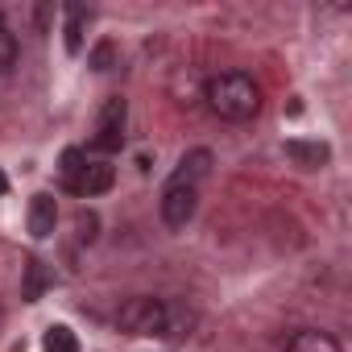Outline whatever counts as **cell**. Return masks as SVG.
Listing matches in <instances>:
<instances>
[{
    "label": "cell",
    "mask_w": 352,
    "mask_h": 352,
    "mask_svg": "<svg viewBox=\"0 0 352 352\" xmlns=\"http://www.w3.org/2000/svg\"><path fill=\"white\" fill-rule=\"evenodd\" d=\"M204 100H208V108L220 120H232V124L253 120L261 112V87L245 71H220V75H212L208 87H204Z\"/></svg>",
    "instance_id": "cell-1"
},
{
    "label": "cell",
    "mask_w": 352,
    "mask_h": 352,
    "mask_svg": "<svg viewBox=\"0 0 352 352\" xmlns=\"http://www.w3.org/2000/svg\"><path fill=\"white\" fill-rule=\"evenodd\" d=\"M120 327L129 336H166L170 331V307L162 298H129L120 307Z\"/></svg>",
    "instance_id": "cell-2"
},
{
    "label": "cell",
    "mask_w": 352,
    "mask_h": 352,
    "mask_svg": "<svg viewBox=\"0 0 352 352\" xmlns=\"http://www.w3.org/2000/svg\"><path fill=\"white\" fill-rule=\"evenodd\" d=\"M124 116H129V104L120 96H112L100 112V124H96V137H91V149L96 153H116L124 145Z\"/></svg>",
    "instance_id": "cell-3"
},
{
    "label": "cell",
    "mask_w": 352,
    "mask_h": 352,
    "mask_svg": "<svg viewBox=\"0 0 352 352\" xmlns=\"http://www.w3.org/2000/svg\"><path fill=\"white\" fill-rule=\"evenodd\" d=\"M195 208H199V187L166 183V191H162V224L166 228H187L195 220Z\"/></svg>",
    "instance_id": "cell-4"
},
{
    "label": "cell",
    "mask_w": 352,
    "mask_h": 352,
    "mask_svg": "<svg viewBox=\"0 0 352 352\" xmlns=\"http://www.w3.org/2000/svg\"><path fill=\"white\" fill-rule=\"evenodd\" d=\"M208 174H212V153H208V149H191V153H183L179 170L170 174V183H179V187H199Z\"/></svg>",
    "instance_id": "cell-5"
},
{
    "label": "cell",
    "mask_w": 352,
    "mask_h": 352,
    "mask_svg": "<svg viewBox=\"0 0 352 352\" xmlns=\"http://www.w3.org/2000/svg\"><path fill=\"white\" fill-rule=\"evenodd\" d=\"M54 224H58V204H54V195H34V204H30V232L38 236V241H46L50 232H54Z\"/></svg>",
    "instance_id": "cell-6"
},
{
    "label": "cell",
    "mask_w": 352,
    "mask_h": 352,
    "mask_svg": "<svg viewBox=\"0 0 352 352\" xmlns=\"http://www.w3.org/2000/svg\"><path fill=\"white\" fill-rule=\"evenodd\" d=\"M112 183H116V170H112L108 162H91V157H87V170H83V179H79V195H83V199L104 195V191H112Z\"/></svg>",
    "instance_id": "cell-7"
},
{
    "label": "cell",
    "mask_w": 352,
    "mask_h": 352,
    "mask_svg": "<svg viewBox=\"0 0 352 352\" xmlns=\"http://www.w3.org/2000/svg\"><path fill=\"white\" fill-rule=\"evenodd\" d=\"M83 170H87V149H63V157H58V183L71 191V195H79V179H83Z\"/></svg>",
    "instance_id": "cell-8"
},
{
    "label": "cell",
    "mask_w": 352,
    "mask_h": 352,
    "mask_svg": "<svg viewBox=\"0 0 352 352\" xmlns=\"http://www.w3.org/2000/svg\"><path fill=\"white\" fill-rule=\"evenodd\" d=\"M286 153H290V162L302 166V170H319V166H327V157H331V149H327L323 141H286Z\"/></svg>",
    "instance_id": "cell-9"
},
{
    "label": "cell",
    "mask_w": 352,
    "mask_h": 352,
    "mask_svg": "<svg viewBox=\"0 0 352 352\" xmlns=\"http://www.w3.org/2000/svg\"><path fill=\"white\" fill-rule=\"evenodd\" d=\"M286 352H344V348L327 331H294L286 340Z\"/></svg>",
    "instance_id": "cell-10"
},
{
    "label": "cell",
    "mask_w": 352,
    "mask_h": 352,
    "mask_svg": "<svg viewBox=\"0 0 352 352\" xmlns=\"http://www.w3.org/2000/svg\"><path fill=\"white\" fill-rule=\"evenodd\" d=\"M87 17H91V13H87L83 5H67V30H63V34H67V54H71V58L83 50V25H87Z\"/></svg>",
    "instance_id": "cell-11"
},
{
    "label": "cell",
    "mask_w": 352,
    "mask_h": 352,
    "mask_svg": "<svg viewBox=\"0 0 352 352\" xmlns=\"http://www.w3.org/2000/svg\"><path fill=\"white\" fill-rule=\"evenodd\" d=\"M46 286H50V274H46V265L42 261H30L25 265V302H38L42 294H46Z\"/></svg>",
    "instance_id": "cell-12"
},
{
    "label": "cell",
    "mask_w": 352,
    "mask_h": 352,
    "mask_svg": "<svg viewBox=\"0 0 352 352\" xmlns=\"http://www.w3.org/2000/svg\"><path fill=\"white\" fill-rule=\"evenodd\" d=\"M42 348H46V352H79V340H75V331H71L67 323H54V327H46Z\"/></svg>",
    "instance_id": "cell-13"
},
{
    "label": "cell",
    "mask_w": 352,
    "mask_h": 352,
    "mask_svg": "<svg viewBox=\"0 0 352 352\" xmlns=\"http://www.w3.org/2000/svg\"><path fill=\"white\" fill-rule=\"evenodd\" d=\"M13 63H17V38H13L5 25H0V75H5Z\"/></svg>",
    "instance_id": "cell-14"
},
{
    "label": "cell",
    "mask_w": 352,
    "mask_h": 352,
    "mask_svg": "<svg viewBox=\"0 0 352 352\" xmlns=\"http://www.w3.org/2000/svg\"><path fill=\"white\" fill-rule=\"evenodd\" d=\"M91 63H96V71H108V63H112V46L104 42V46H100V50L91 54Z\"/></svg>",
    "instance_id": "cell-15"
},
{
    "label": "cell",
    "mask_w": 352,
    "mask_h": 352,
    "mask_svg": "<svg viewBox=\"0 0 352 352\" xmlns=\"http://www.w3.org/2000/svg\"><path fill=\"white\" fill-rule=\"evenodd\" d=\"M79 236L83 241H96V216H79Z\"/></svg>",
    "instance_id": "cell-16"
},
{
    "label": "cell",
    "mask_w": 352,
    "mask_h": 352,
    "mask_svg": "<svg viewBox=\"0 0 352 352\" xmlns=\"http://www.w3.org/2000/svg\"><path fill=\"white\" fill-rule=\"evenodd\" d=\"M9 191V179H5V174H0V195H5Z\"/></svg>",
    "instance_id": "cell-17"
}]
</instances>
